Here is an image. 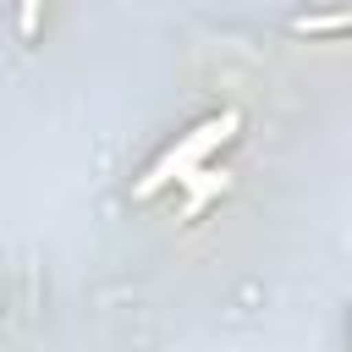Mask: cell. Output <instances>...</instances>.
Masks as SVG:
<instances>
[{"label": "cell", "mask_w": 352, "mask_h": 352, "mask_svg": "<svg viewBox=\"0 0 352 352\" xmlns=\"http://www.w3.org/2000/svg\"><path fill=\"white\" fill-rule=\"evenodd\" d=\"M236 121H242L236 110H220L214 121L192 126V132H187V138H182V143L170 148V154H160V160H154V170H148V176L138 182V198L160 192L165 182H187V176H192V170H198V165H204V160H209V154H214V148H220V143H226V138L236 132Z\"/></svg>", "instance_id": "6da1fadb"}, {"label": "cell", "mask_w": 352, "mask_h": 352, "mask_svg": "<svg viewBox=\"0 0 352 352\" xmlns=\"http://www.w3.org/2000/svg\"><path fill=\"white\" fill-rule=\"evenodd\" d=\"M38 16H44V0H22V6H16V33H22V44L38 38Z\"/></svg>", "instance_id": "3957f363"}, {"label": "cell", "mask_w": 352, "mask_h": 352, "mask_svg": "<svg viewBox=\"0 0 352 352\" xmlns=\"http://www.w3.org/2000/svg\"><path fill=\"white\" fill-rule=\"evenodd\" d=\"M286 33L297 38H324V33H352V11H302L286 22Z\"/></svg>", "instance_id": "7a4b0ae2"}]
</instances>
